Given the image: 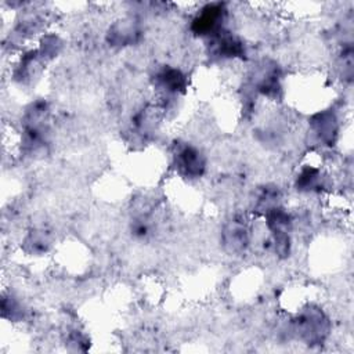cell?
<instances>
[{
  "label": "cell",
  "mask_w": 354,
  "mask_h": 354,
  "mask_svg": "<svg viewBox=\"0 0 354 354\" xmlns=\"http://www.w3.org/2000/svg\"><path fill=\"white\" fill-rule=\"evenodd\" d=\"M225 17V10L221 4H209L194 19L192 28L198 35L217 36Z\"/></svg>",
  "instance_id": "1"
},
{
  "label": "cell",
  "mask_w": 354,
  "mask_h": 354,
  "mask_svg": "<svg viewBox=\"0 0 354 354\" xmlns=\"http://www.w3.org/2000/svg\"><path fill=\"white\" fill-rule=\"evenodd\" d=\"M176 162L181 173L191 177L201 176L205 169L202 153L192 147H184L183 149H180L176 155Z\"/></svg>",
  "instance_id": "2"
},
{
  "label": "cell",
  "mask_w": 354,
  "mask_h": 354,
  "mask_svg": "<svg viewBox=\"0 0 354 354\" xmlns=\"http://www.w3.org/2000/svg\"><path fill=\"white\" fill-rule=\"evenodd\" d=\"M184 75L177 69H165L156 77V84L163 93L174 94L184 88Z\"/></svg>",
  "instance_id": "3"
}]
</instances>
